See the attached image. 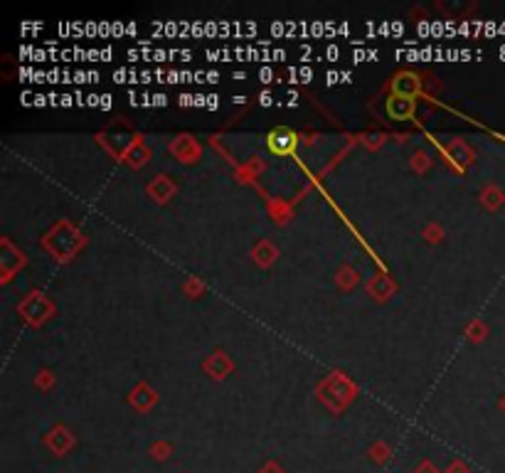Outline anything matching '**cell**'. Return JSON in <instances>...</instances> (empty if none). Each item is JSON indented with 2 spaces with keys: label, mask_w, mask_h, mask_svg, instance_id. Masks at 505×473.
<instances>
[{
  "label": "cell",
  "mask_w": 505,
  "mask_h": 473,
  "mask_svg": "<svg viewBox=\"0 0 505 473\" xmlns=\"http://www.w3.org/2000/svg\"><path fill=\"white\" fill-rule=\"evenodd\" d=\"M266 146H269L271 153L277 155H288L294 153L296 146H299V138H296V133L291 129H286V126H279V129H274L266 136Z\"/></svg>",
  "instance_id": "obj_1"
},
{
  "label": "cell",
  "mask_w": 505,
  "mask_h": 473,
  "mask_svg": "<svg viewBox=\"0 0 505 473\" xmlns=\"http://www.w3.org/2000/svg\"><path fill=\"white\" fill-rule=\"evenodd\" d=\"M414 109H417V104H414V96H389L387 104H385V111H387L389 118H394V121H409L411 116H414Z\"/></svg>",
  "instance_id": "obj_2"
},
{
  "label": "cell",
  "mask_w": 505,
  "mask_h": 473,
  "mask_svg": "<svg viewBox=\"0 0 505 473\" xmlns=\"http://www.w3.org/2000/svg\"><path fill=\"white\" fill-rule=\"evenodd\" d=\"M414 91H417V82H414V77H409V74H402V77L394 82V94L397 96H414Z\"/></svg>",
  "instance_id": "obj_3"
},
{
  "label": "cell",
  "mask_w": 505,
  "mask_h": 473,
  "mask_svg": "<svg viewBox=\"0 0 505 473\" xmlns=\"http://www.w3.org/2000/svg\"><path fill=\"white\" fill-rule=\"evenodd\" d=\"M274 79H277V74H274V69H271L269 65H264L259 69V82L261 84H269V82H274Z\"/></svg>",
  "instance_id": "obj_4"
},
{
  "label": "cell",
  "mask_w": 505,
  "mask_h": 473,
  "mask_svg": "<svg viewBox=\"0 0 505 473\" xmlns=\"http://www.w3.org/2000/svg\"><path fill=\"white\" fill-rule=\"evenodd\" d=\"M338 82H343V74L338 69H330V72H325V84H328V87H333V84H338Z\"/></svg>",
  "instance_id": "obj_5"
},
{
  "label": "cell",
  "mask_w": 505,
  "mask_h": 473,
  "mask_svg": "<svg viewBox=\"0 0 505 473\" xmlns=\"http://www.w3.org/2000/svg\"><path fill=\"white\" fill-rule=\"evenodd\" d=\"M129 72L131 69H124V67H121V69H116V72H114V82H116V84H126V82H129V79H126V77H129Z\"/></svg>",
  "instance_id": "obj_6"
},
{
  "label": "cell",
  "mask_w": 505,
  "mask_h": 473,
  "mask_svg": "<svg viewBox=\"0 0 505 473\" xmlns=\"http://www.w3.org/2000/svg\"><path fill=\"white\" fill-rule=\"evenodd\" d=\"M311 79H313L311 67H301V69H299V82H311Z\"/></svg>",
  "instance_id": "obj_7"
},
{
  "label": "cell",
  "mask_w": 505,
  "mask_h": 473,
  "mask_svg": "<svg viewBox=\"0 0 505 473\" xmlns=\"http://www.w3.org/2000/svg\"><path fill=\"white\" fill-rule=\"evenodd\" d=\"M153 59H155V62H165V59H171V50H153Z\"/></svg>",
  "instance_id": "obj_8"
},
{
  "label": "cell",
  "mask_w": 505,
  "mask_h": 473,
  "mask_svg": "<svg viewBox=\"0 0 505 473\" xmlns=\"http://www.w3.org/2000/svg\"><path fill=\"white\" fill-rule=\"evenodd\" d=\"M259 104H261V107H271V104H274V94H271V91H261V94H259Z\"/></svg>",
  "instance_id": "obj_9"
},
{
  "label": "cell",
  "mask_w": 505,
  "mask_h": 473,
  "mask_svg": "<svg viewBox=\"0 0 505 473\" xmlns=\"http://www.w3.org/2000/svg\"><path fill=\"white\" fill-rule=\"evenodd\" d=\"M341 57V50L335 47V45H328V47H325V59H330V62H335V59Z\"/></svg>",
  "instance_id": "obj_10"
},
{
  "label": "cell",
  "mask_w": 505,
  "mask_h": 473,
  "mask_svg": "<svg viewBox=\"0 0 505 473\" xmlns=\"http://www.w3.org/2000/svg\"><path fill=\"white\" fill-rule=\"evenodd\" d=\"M190 32H193V35H197V37H205L207 35V30H205V25H202V23H193V25H190Z\"/></svg>",
  "instance_id": "obj_11"
},
{
  "label": "cell",
  "mask_w": 505,
  "mask_h": 473,
  "mask_svg": "<svg viewBox=\"0 0 505 473\" xmlns=\"http://www.w3.org/2000/svg\"><path fill=\"white\" fill-rule=\"evenodd\" d=\"M72 82H76V84H87V82H89V72H84V69L74 72V77H72Z\"/></svg>",
  "instance_id": "obj_12"
},
{
  "label": "cell",
  "mask_w": 505,
  "mask_h": 473,
  "mask_svg": "<svg viewBox=\"0 0 505 473\" xmlns=\"http://www.w3.org/2000/svg\"><path fill=\"white\" fill-rule=\"evenodd\" d=\"M151 99H153V107H165V104H168V96H165L163 91H158V94H153Z\"/></svg>",
  "instance_id": "obj_13"
},
{
  "label": "cell",
  "mask_w": 505,
  "mask_h": 473,
  "mask_svg": "<svg viewBox=\"0 0 505 473\" xmlns=\"http://www.w3.org/2000/svg\"><path fill=\"white\" fill-rule=\"evenodd\" d=\"M431 35L444 37V23H441V20H434V23H431Z\"/></svg>",
  "instance_id": "obj_14"
},
{
  "label": "cell",
  "mask_w": 505,
  "mask_h": 473,
  "mask_svg": "<svg viewBox=\"0 0 505 473\" xmlns=\"http://www.w3.org/2000/svg\"><path fill=\"white\" fill-rule=\"evenodd\" d=\"M271 59H274V62H283V59H286V50L274 47L271 50Z\"/></svg>",
  "instance_id": "obj_15"
},
{
  "label": "cell",
  "mask_w": 505,
  "mask_h": 473,
  "mask_svg": "<svg viewBox=\"0 0 505 473\" xmlns=\"http://www.w3.org/2000/svg\"><path fill=\"white\" fill-rule=\"evenodd\" d=\"M217 107H219V96L217 94H207V109H210V111H215Z\"/></svg>",
  "instance_id": "obj_16"
},
{
  "label": "cell",
  "mask_w": 505,
  "mask_h": 473,
  "mask_svg": "<svg viewBox=\"0 0 505 473\" xmlns=\"http://www.w3.org/2000/svg\"><path fill=\"white\" fill-rule=\"evenodd\" d=\"M365 59H367V50H363V47H358L353 52V62L355 65H358V62H365Z\"/></svg>",
  "instance_id": "obj_17"
},
{
  "label": "cell",
  "mask_w": 505,
  "mask_h": 473,
  "mask_svg": "<svg viewBox=\"0 0 505 473\" xmlns=\"http://www.w3.org/2000/svg\"><path fill=\"white\" fill-rule=\"evenodd\" d=\"M271 32H274V35H277V37H286V32H288V30L283 28L281 23H274V25H271Z\"/></svg>",
  "instance_id": "obj_18"
},
{
  "label": "cell",
  "mask_w": 505,
  "mask_h": 473,
  "mask_svg": "<svg viewBox=\"0 0 505 473\" xmlns=\"http://www.w3.org/2000/svg\"><path fill=\"white\" fill-rule=\"evenodd\" d=\"M392 35L394 37H402V35H405V25H402L400 20H394V23H392Z\"/></svg>",
  "instance_id": "obj_19"
},
{
  "label": "cell",
  "mask_w": 505,
  "mask_h": 473,
  "mask_svg": "<svg viewBox=\"0 0 505 473\" xmlns=\"http://www.w3.org/2000/svg\"><path fill=\"white\" fill-rule=\"evenodd\" d=\"M99 109H104V111H109V109H111V94H101Z\"/></svg>",
  "instance_id": "obj_20"
},
{
  "label": "cell",
  "mask_w": 505,
  "mask_h": 473,
  "mask_svg": "<svg viewBox=\"0 0 505 473\" xmlns=\"http://www.w3.org/2000/svg\"><path fill=\"white\" fill-rule=\"evenodd\" d=\"M124 32H126V25H124V23H114V25H111V35H118V37H121V35H124Z\"/></svg>",
  "instance_id": "obj_21"
},
{
  "label": "cell",
  "mask_w": 505,
  "mask_h": 473,
  "mask_svg": "<svg viewBox=\"0 0 505 473\" xmlns=\"http://www.w3.org/2000/svg\"><path fill=\"white\" fill-rule=\"evenodd\" d=\"M205 57L210 59V62H217V59H222V50H217V52H215V50H207Z\"/></svg>",
  "instance_id": "obj_22"
},
{
  "label": "cell",
  "mask_w": 505,
  "mask_h": 473,
  "mask_svg": "<svg viewBox=\"0 0 505 473\" xmlns=\"http://www.w3.org/2000/svg\"><path fill=\"white\" fill-rule=\"evenodd\" d=\"M419 35L422 37H427V35H431V23H419Z\"/></svg>",
  "instance_id": "obj_23"
},
{
  "label": "cell",
  "mask_w": 505,
  "mask_h": 473,
  "mask_svg": "<svg viewBox=\"0 0 505 473\" xmlns=\"http://www.w3.org/2000/svg\"><path fill=\"white\" fill-rule=\"evenodd\" d=\"M101 104V96L99 94H89L87 96V107H99Z\"/></svg>",
  "instance_id": "obj_24"
},
{
  "label": "cell",
  "mask_w": 505,
  "mask_h": 473,
  "mask_svg": "<svg viewBox=\"0 0 505 473\" xmlns=\"http://www.w3.org/2000/svg\"><path fill=\"white\" fill-rule=\"evenodd\" d=\"M180 107H195V96L182 94V96H180Z\"/></svg>",
  "instance_id": "obj_25"
},
{
  "label": "cell",
  "mask_w": 505,
  "mask_h": 473,
  "mask_svg": "<svg viewBox=\"0 0 505 473\" xmlns=\"http://www.w3.org/2000/svg\"><path fill=\"white\" fill-rule=\"evenodd\" d=\"M47 104H50V96H45V94L35 96V107H47Z\"/></svg>",
  "instance_id": "obj_26"
},
{
  "label": "cell",
  "mask_w": 505,
  "mask_h": 473,
  "mask_svg": "<svg viewBox=\"0 0 505 473\" xmlns=\"http://www.w3.org/2000/svg\"><path fill=\"white\" fill-rule=\"evenodd\" d=\"M195 107H205L207 109V96L205 94H195Z\"/></svg>",
  "instance_id": "obj_27"
},
{
  "label": "cell",
  "mask_w": 505,
  "mask_h": 473,
  "mask_svg": "<svg viewBox=\"0 0 505 473\" xmlns=\"http://www.w3.org/2000/svg\"><path fill=\"white\" fill-rule=\"evenodd\" d=\"M72 104H76V99L72 94H62V107H72Z\"/></svg>",
  "instance_id": "obj_28"
},
{
  "label": "cell",
  "mask_w": 505,
  "mask_h": 473,
  "mask_svg": "<svg viewBox=\"0 0 505 473\" xmlns=\"http://www.w3.org/2000/svg\"><path fill=\"white\" fill-rule=\"evenodd\" d=\"M153 77H155V74H153V72H141V84H148V82H153Z\"/></svg>",
  "instance_id": "obj_29"
},
{
  "label": "cell",
  "mask_w": 505,
  "mask_h": 473,
  "mask_svg": "<svg viewBox=\"0 0 505 473\" xmlns=\"http://www.w3.org/2000/svg\"><path fill=\"white\" fill-rule=\"evenodd\" d=\"M111 54H114L111 47H104V50H101V62H109V59H111Z\"/></svg>",
  "instance_id": "obj_30"
},
{
  "label": "cell",
  "mask_w": 505,
  "mask_h": 473,
  "mask_svg": "<svg viewBox=\"0 0 505 473\" xmlns=\"http://www.w3.org/2000/svg\"><path fill=\"white\" fill-rule=\"evenodd\" d=\"M207 82H210V84H217L219 82V74H217V72H207Z\"/></svg>",
  "instance_id": "obj_31"
},
{
  "label": "cell",
  "mask_w": 505,
  "mask_h": 473,
  "mask_svg": "<svg viewBox=\"0 0 505 473\" xmlns=\"http://www.w3.org/2000/svg\"><path fill=\"white\" fill-rule=\"evenodd\" d=\"M32 57H35V62H45V59H47V54L42 52V50H35V54H32Z\"/></svg>",
  "instance_id": "obj_32"
},
{
  "label": "cell",
  "mask_w": 505,
  "mask_h": 473,
  "mask_svg": "<svg viewBox=\"0 0 505 473\" xmlns=\"http://www.w3.org/2000/svg\"><path fill=\"white\" fill-rule=\"evenodd\" d=\"M377 57H380V52H377V50H367V59H372V62H377Z\"/></svg>",
  "instance_id": "obj_33"
},
{
  "label": "cell",
  "mask_w": 505,
  "mask_h": 473,
  "mask_svg": "<svg viewBox=\"0 0 505 473\" xmlns=\"http://www.w3.org/2000/svg\"><path fill=\"white\" fill-rule=\"evenodd\" d=\"M341 74H343V82H345V84H350V82H353V74H350V72H341Z\"/></svg>",
  "instance_id": "obj_34"
},
{
  "label": "cell",
  "mask_w": 505,
  "mask_h": 473,
  "mask_svg": "<svg viewBox=\"0 0 505 473\" xmlns=\"http://www.w3.org/2000/svg\"><path fill=\"white\" fill-rule=\"evenodd\" d=\"M338 32H343V35H347V32H350V28H347V25L343 23V25H338Z\"/></svg>",
  "instance_id": "obj_35"
},
{
  "label": "cell",
  "mask_w": 505,
  "mask_h": 473,
  "mask_svg": "<svg viewBox=\"0 0 505 473\" xmlns=\"http://www.w3.org/2000/svg\"><path fill=\"white\" fill-rule=\"evenodd\" d=\"M89 82H99V74H96V72H94V69L89 72Z\"/></svg>",
  "instance_id": "obj_36"
},
{
  "label": "cell",
  "mask_w": 505,
  "mask_h": 473,
  "mask_svg": "<svg viewBox=\"0 0 505 473\" xmlns=\"http://www.w3.org/2000/svg\"><path fill=\"white\" fill-rule=\"evenodd\" d=\"M126 32H129V35H136V25H133V23L126 25Z\"/></svg>",
  "instance_id": "obj_37"
}]
</instances>
